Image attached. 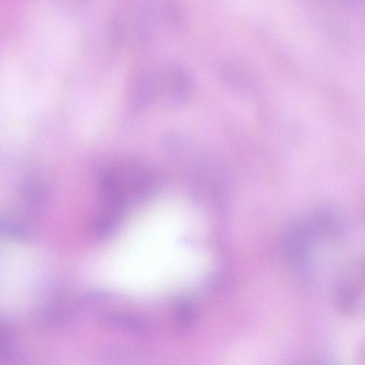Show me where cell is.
Instances as JSON below:
<instances>
[{"label":"cell","mask_w":365,"mask_h":365,"mask_svg":"<svg viewBox=\"0 0 365 365\" xmlns=\"http://www.w3.org/2000/svg\"><path fill=\"white\" fill-rule=\"evenodd\" d=\"M245 67L231 64L225 68L223 76L227 83L238 92H249L253 85L252 77Z\"/></svg>","instance_id":"obj_1"},{"label":"cell","mask_w":365,"mask_h":365,"mask_svg":"<svg viewBox=\"0 0 365 365\" xmlns=\"http://www.w3.org/2000/svg\"><path fill=\"white\" fill-rule=\"evenodd\" d=\"M0 235L16 240H27L31 235L24 227L0 218Z\"/></svg>","instance_id":"obj_3"},{"label":"cell","mask_w":365,"mask_h":365,"mask_svg":"<svg viewBox=\"0 0 365 365\" xmlns=\"http://www.w3.org/2000/svg\"><path fill=\"white\" fill-rule=\"evenodd\" d=\"M48 192V185L40 178L34 177L24 186L23 195L28 202L41 201Z\"/></svg>","instance_id":"obj_2"},{"label":"cell","mask_w":365,"mask_h":365,"mask_svg":"<svg viewBox=\"0 0 365 365\" xmlns=\"http://www.w3.org/2000/svg\"><path fill=\"white\" fill-rule=\"evenodd\" d=\"M11 332L7 324L0 319V356L9 358L11 348Z\"/></svg>","instance_id":"obj_4"}]
</instances>
